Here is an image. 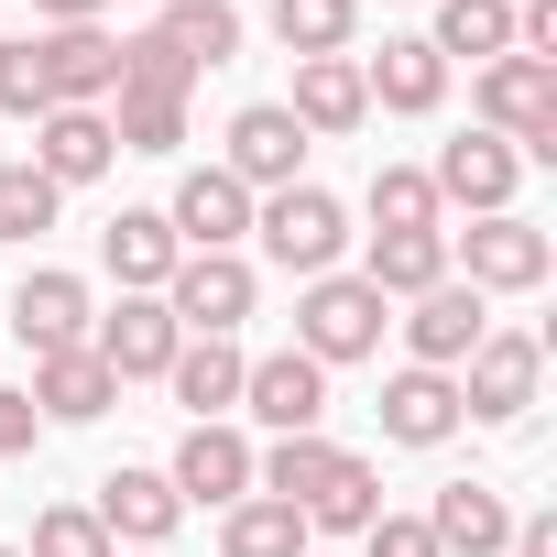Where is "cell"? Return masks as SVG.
Wrapping results in <instances>:
<instances>
[{"label": "cell", "instance_id": "8d00e7d4", "mask_svg": "<svg viewBox=\"0 0 557 557\" xmlns=\"http://www.w3.org/2000/svg\"><path fill=\"white\" fill-rule=\"evenodd\" d=\"M34 426H45V416H34V394L0 383V459H23V448H34Z\"/></svg>", "mask_w": 557, "mask_h": 557}, {"label": "cell", "instance_id": "3957f363", "mask_svg": "<svg viewBox=\"0 0 557 557\" xmlns=\"http://www.w3.org/2000/svg\"><path fill=\"white\" fill-rule=\"evenodd\" d=\"M251 230H262V251L285 262L296 285L339 273V251H350V208H339L329 186H273V197H251Z\"/></svg>", "mask_w": 557, "mask_h": 557}, {"label": "cell", "instance_id": "e0dca14e", "mask_svg": "<svg viewBox=\"0 0 557 557\" xmlns=\"http://www.w3.org/2000/svg\"><path fill=\"white\" fill-rule=\"evenodd\" d=\"M285 121L318 143V132H361L372 121V88H361V55H307L296 66V99H285Z\"/></svg>", "mask_w": 557, "mask_h": 557}, {"label": "cell", "instance_id": "4dcf8cb0", "mask_svg": "<svg viewBox=\"0 0 557 557\" xmlns=\"http://www.w3.org/2000/svg\"><path fill=\"white\" fill-rule=\"evenodd\" d=\"M350 23H361V0H273V45L296 66L307 55H350Z\"/></svg>", "mask_w": 557, "mask_h": 557}, {"label": "cell", "instance_id": "4fadbf2b", "mask_svg": "<svg viewBox=\"0 0 557 557\" xmlns=\"http://www.w3.org/2000/svg\"><path fill=\"white\" fill-rule=\"evenodd\" d=\"M240 416H262L273 437H318V416H329V372H318L307 350H273V361L240 372Z\"/></svg>", "mask_w": 557, "mask_h": 557}, {"label": "cell", "instance_id": "2e32d148", "mask_svg": "<svg viewBox=\"0 0 557 557\" xmlns=\"http://www.w3.org/2000/svg\"><path fill=\"white\" fill-rule=\"evenodd\" d=\"M88 513H99V535H110V546H121V535H132V546H143V557H153V546H164V535H175V524H186V503H175V481H164V470H110V481H99V503H88Z\"/></svg>", "mask_w": 557, "mask_h": 557}, {"label": "cell", "instance_id": "44dd1931", "mask_svg": "<svg viewBox=\"0 0 557 557\" xmlns=\"http://www.w3.org/2000/svg\"><path fill=\"white\" fill-rule=\"evenodd\" d=\"M12 339H23L34 361H45V350H88V285H77V273H23Z\"/></svg>", "mask_w": 557, "mask_h": 557}, {"label": "cell", "instance_id": "5bb4252c", "mask_svg": "<svg viewBox=\"0 0 557 557\" xmlns=\"http://www.w3.org/2000/svg\"><path fill=\"white\" fill-rule=\"evenodd\" d=\"M164 230H175V251H240V230H251V186L219 175V164H197V175H175Z\"/></svg>", "mask_w": 557, "mask_h": 557}, {"label": "cell", "instance_id": "f1b7e54d", "mask_svg": "<svg viewBox=\"0 0 557 557\" xmlns=\"http://www.w3.org/2000/svg\"><path fill=\"white\" fill-rule=\"evenodd\" d=\"M219 557H307V513L273 503V492H240L219 513Z\"/></svg>", "mask_w": 557, "mask_h": 557}, {"label": "cell", "instance_id": "ac0fdd59", "mask_svg": "<svg viewBox=\"0 0 557 557\" xmlns=\"http://www.w3.org/2000/svg\"><path fill=\"white\" fill-rule=\"evenodd\" d=\"M110 153H121V143H110V110H45L23 164H34L45 186H88V175H110Z\"/></svg>", "mask_w": 557, "mask_h": 557}, {"label": "cell", "instance_id": "f35d334b", "mask_svg": "<svg viewBox=\"0 0 557 557\" xmlns=\"http://www.w3.org/2000/svg\"><path fill=\"white\" fill-rule=\"evenodd\" d=\"M34 12H45V23H99L110 0H34Z\"/></svg>", "mask_w": 557, "mask_h": 557}, {"label": "cell", "instance_id": "d6986e66", "mask_svg": "<svg viewBox=\"0 0 557 557\" xmlns=\"http://www.w3.org/2000/svg\"><path fill=\"white\" fill-rule=\"evenodd\" d=\"M383 437H394V448H448V437H459V372H416V361H405V372L383 383Z\"/></svg>", "mask_w": 557, "mask_h": 557}, {"label": "cell", "instance_id": "277c9868", "mask_svg": "<svg viewBox=\"0 0 557 557\" xmlns=\"http://www.w3.org/2000/svg\"><path fill=\"white\" fill-rule=\"evenodd\" d=\"M383 296L361 285V273H318V285L296 296V350L318 361V372H339V361H372L383 350Z\"/></svg>", "mask_w": 557, "mask_h": 557}, {"label": "cell", "instance_id": "7c38bea8", "mask_svg": "<svg viewBox=\"0 0 557 557\" xmlns=\"http://www.w3.org/2000/svg\"><path fill=\"white\" fill-rule=\"evenodd\" d=\"M88 350L110 361V383H153V372H175V350H186V329L164 318V296H121L99 329H88Z\"/></svg>", "mask_w": 557, "mask_h": 557}, {"label": "cell", "instance_id": "d590c367", "mask_svg": "<svg viewBox=\"0 0 557 557\" xmlns=\"http://www.w3.org/2000/svg\"><path fill=\"white\" fill-rule=\"evenodd\" d=\"M361 535H372V557H437V535H426V513H372Z\"/></svg>", "mask_w": 557, "mask_h": 557}, {"label": "cell", "instance_id": "f546056e", "mask_svg": "<svg viewBox=\"0 0 557 557\" xmlns=\"http://www.w3.org/2000/svg\"><path fill=\"white\" fill-rule=\"evenodd\" d=\"M437 55H470V66H492V55H513V0H437V34H426Z\"/></svg>", "mask_w": 557, "mask_h": 557}, {"label": "cell", "instance_id": "8992f818", "mask_svg": "<svg viewBox=\"0 0 557 557\" xmlns=\"http://www.w3.org/2000/svg\"><path fill=\"white\" fill-rule=\"evenodd\" d=\"M535 372H546V339H535V329H481V350L459 361V416L513 426V416L535 405Z\"/></svg>", "mask_w": 557, "mask_h": 557}, {"label": "cell", "instance_id": "603a6c76", "mask_svg": "<svg viewBox=\"0 0 557 557\" xmlns=\"http://www.w3.org/2000/svg\"><path fill=\"white\" fill-rule=\"evenodd\" d=\"M99 262L121 273V296H164V273H175L186 251H175V230H164V208H121V219L99 230Z\"/></svg>", "mask_w": 557, "mask_h": 557}, {"label": "cell", "instance_id": "ab89813d", "mask_svg": "<svg viewBox=\"0 0 557 557\" xmlns=\"http://www.w3.org/2000/svg\"><path fill=\"white\" fill-rule=\"evenodd\" d=\"M0 557H23V546H0Z\"/></svg>", "mask_w": 557, "mask_h": 557}, {"label": "cell", "instance_id": "7402d4cb", "mask_svg": "<svg viewBox=\"0 0 557 557\" xmlns=\"http://www.w3.org/2000/svg\"><path fill=\"white\" fill-rule=\"evenodd\" d=\"M426 535H437V557H503L513 546V503L492 481H448L437 513H426Z\"/></svg>", "mask_w": 557, "mask_h": 557}, {"label": "cell", "instance_id": "60d3db41", "mask_svg": "<svg viewBox=\"0 0 557 557\" xmlns=\"http://www.w3.org/2000/svg\"><path fill=\"white\" fill-rule=\"evenodd\" d=\"M153 12H164V0H153Z\"/></svg>", "mask_w": 557, "mask_h": 557}, {"label": "cell", "instance_id": "5b68a950", "mask_svg": "<svg viewBox=\"0 0 557 557\" xmlns=\"http://www.w3.org/2000/svg\"><path fill=\"white\" fill-rule=\"evenodd\" d=\"M481 132L513 143V153H546V164H557V66H535V55H492V66H481Z\"/></svg>", "mask_w": 557, "mask_h": 557}, {"label": "cell", "instance_id": "6da1fadb", "mask_svg": "<svg viewBox=\"0 0 557 557\" xmlns=\"http://www.w3.org/2000/svg\"><path fill=\"white\" fill-rule=\"evenodd\" d=\"M251 492L296 503V513L329 524V535H361V524L383 513V470L350 459V448H329V437H273V448H251Z\"/></svg>", "mask_w": 557, "mask_h": 557}, {"label": "cell", "instance_id": "1f68e13d", "mask_svg": "<svg viewBox=\"0 0 557 557\" xmlns=\"http://www.w3.org/2000/svg\"><path fill=\"white\" fill-rule=\"evenodd\" d=\"M55 197L66 186H45L34 164H0V240H45L55 230Z\"/></svg>", "mask_w": 557, "mask_h": 557}, {"label": "cell", "instance_id": "52a82bcc", "mask_svg": "<svg viewBox=\"0 0 557 557\" xmlns=\"http://www.w3.org/2000/svg\"><path fill=\"white\" fill-rule=\"evenodd\" d=\"M448 262H470V273H459L470 296H535L557 251H546V230H535V219H513V208H503V219H470V230L448 240Z\"/></svg>", "mask_w": 557, "mask_h": 557}, {"label": "cell", "instance_id": "ba28073f", "mask_svg": "<svg viewBox=\"0 0 557 557\" xmlns=\"http://www.w3.org/2000/svg\"><path fill=\"white\" fill-rule=\"evenodd\" d=\"M251 296H262V285H251L240 251H186V262L164 273V318H175L186 339H230V329L251 318Z\"/></svg>", "mask_w": 557, "mask_h": 557}, {"label": "cell", "instance_id": "4316f807", "mask_svg": "<svg viewBox=\"0 0 557 557\" xmlns=\"http://www.w3.org/2000/svg\"><path fill=\"white\" fill-rule=\"evenodd\" d=\"M361 285H372L383 307H394V296H426V285H448V230H372Z\"/></svg>", "mask_w": 557, "mask_h": 557}, {"label": "cell", "instance_id": "d6a6232c", "mask_svg": "<svg viewBox=\"0 0 557 557\" xmlns=\"http://www.w3.org/2000/svg\"><path fill=\"white\" fill-rule=\"evenodd\" d=\"M372 230H437V186L416 164H383L372 175Z\"/></svg>", "mask_w": 557, "mask_h": 557}, {"label": "cell", "instance_id": "ffe728a7", "mask_svg": "<svg viewBox=\"0 0 557 557\" xmlns=\"http://www.w3.org/2000/svg\"><path fill=\"white\" fill-rule=\"evenodd\" d=\"M164 481H175V503H219V513H230V503L251 492V437H240V426H186V448H175Z\"/></svg>", "mask_w": 557, "mask_h": 557}, {"label": "cell", "instance_id": "836d02e7", "mask_svg": "<svg viewBox=\"0 0 557 557\" xmlns=\"http://www.w3.org/2000/svg\"><path fill=\"white\" fill-rule=\"evenodd\" d=\"M23 557H121V546L99 535V513H88V503H45V513H34V546H23Z\"/></svg>", "mask_w": 557, "mask_h": 557}, {"label": "cell", "instance_id": "484cf974", "mask_svg": "<svg viewBox=\"0 0 557 557\" xmlns=\"http://www.w3.org/2000/svg\"><path fill=\"white\" fill-rule=\"evenodd\" d=\"M240 372H251V361H240L230 339H186L164 383H175V405H186L197 426H230V416H240Z\"/></svg>", "mask_w": 557, "mask_h": 557}, {"label": "cell", "instance_id": "8fae6325", "mask_svg": "<svg viewBox=\"0 0 557 557\" xmlns=\"http://www.w3.org/2000/svg\"><path fill=\"white\" fill-rule=\"evenodd\" d=\"M426 186H437V208L503 219V208H513V186H524V153H513V143H492V132H459V143L426 164Z\"/></svg>", "mask_w": 557, "mask_h": 557}, {"label": "cell", "instance_id": "cb8c5ba5", "mask_svg": "<svg viewBox=\"0 0 557 557\" xmlns=\"http://www.w3.org/2000/svg\"><path fill=\"white\" fill-rule=\"evenodd\" d=\"M110 405H121V383H110L99 350H45V361H34V416L88 426V416H110Z\"/></svg>", "mask_w": 557, "mask_h": 557}, {"label": "cell", "instance_id": "e575fe53", "mask_svg": "<svg viewBox=\"0 0 557 557\" xmlns=\"http://www.w3.org/2000/svg\"><path fill=\"white\" fill-rule=\"evenodd\" d=\"M0 110L12 121H45V77H34V34L0 45Z\"/></svg>", "mask_w": 557, "mask_h": 557}, {"label": "cell", "instance_id": "74e56055", "mask_svg": "<svg viewBox=\"0 0 557 557\" xmlns=\"http://www.w3.org/2000/svg\"><path fill=\"white\" fill-rule=\"evenodd\" d=\"M513 557H557V513H524L513 524Z\"/></svg>", "mask_w": 557, "mask_h": 557}, {"label": "cell", "instance_id": "9a60e30c", "mask_svg": "<svg viewBox=\"0 0 557 557\" xmlns=\"http://www.w3.org/2000/svg\"><path fill=\"white\" fill-rule=\"evenodd\" d=\"M296 164H307V132L285 121V99H251V110L230 121V164H219V175H240L251 197H273V186H307Z\"/></svg>", "mask_w": 557, "mask_h": 557}, {"label": "cell", "instance_id": "30bf717a", "mask_svg": "<svg viewBox=\"0 0 557 557\" xmlns=\"http://www.w3.org/2000/svg\"><path fill=\"white\" fill-rule=\"evenodd\" d=\"M405 350H416V372H459L470 350H481V329H492V307L459 285V273H448V285H426V296H405Z\"/></svg>", "mask_w": 557, "mask_h": 557}, {"label": "cell", "instance_id": "7a4b0ae2", "mask_svg": "<svg viewBox=\"0 0 557 557\" xmlns=\"http://www.w3.org/2000/svg\"><path fill=\"white\" fill-rule=\"evenodd\" d=\"M186 88H197V66H175L153 34H132V45H121V88H110V99H121V110H110V143H121V153H175V143H186Z\"/></svg>", "mask_w": 557, "mask_h": 557}, {"label": "cell", "instance_id": "9c48e42d", "mask_svg": "<svg viewBox=\"0 0 557 557\" xmlns=\"http://www.w3.org/2000/svg\"><path fill=\"white\" fill-rule=\"evenodd\" d=\"M34 77H45V110H99L121 88V45L99 23H45L34 34Z\"/></svg>", "mask_w": 557, "mask_h": 557}, {"label": "cell", "instance_id": "d4e9b609", "mask_svg": "<svg viewBox=\"0 0 557 557\" xmlns=\"http://www.w3.org/2000/svg\"><path fill=\"white\" fill-rule=\"evenodd\" d=\"M361 88H372L383 110H405V121H416V110H437V99H448V55H437L426 34H394V45L361 66Z\"/></svg>", "mask_w": 557, "mask_h": 557}, {"label": "cell", "instance_id": "83f0119b", "mask_svg": "<svg viewBox=\"0 0 557 557\" xmlns=\"http://www.w3.org/2000/svg\"><path fill=\"white\" fill-rule=\"evenodd\" d=\"M153 45H164L175 66H230V55H240V12H230V0H164V12H153Z\"/></svg>", "mask_w": 557, "mask_h": 557}]
</instances>
